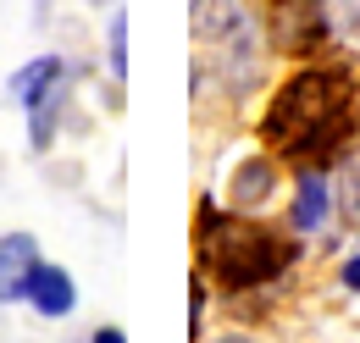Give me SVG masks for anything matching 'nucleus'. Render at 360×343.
Returning a JSON list of instances; mask_svg holds the SVG:
<instances>
[{"mask_svg": "<svg viewBox=\"0 0 360 343\" xmlns=\"http://www.w3.org/2000/svg\"><path fill=\"white\" fill-rule=\"evenodd\" d=\"M266 144L300 161H327L360 133V84L344 67H311L277 89L266 122Z\"/></svg>", "mask_w": 360, "mask_h": 343, "instance_id": "f257e3e1", "label": "nucleus"}, {"mask_svg": "<svg viewBox=\"0 0 360 343\" xmlns=\"http://www.w3.org/2000/svg\"><path fill=\"white\" fill-rule=\"evenodd\" d=\"M200 266L222 288H255V283H271L294 266V238L271 233L261 221L217 216L205 205L200 211Z\"/></svg>", "mask_w": 360, "mask_h": 343, "instance_id": "f03ea898", "label": "nucleus"}, {"mask_svg": "<svg viewBox=\"0 0 360 343\" xmlns=\"http://www.w3.org/2000/svg\"><path fill=\"white\" fill-rule=\"evenodd\" d=\"M271 44L288 56H311L321 44V0H266Z\"/></svg>", "mask_w": 360, "mask_h": 343, "instance_id": "7ed1b4c3", "label": "nucleus"}, {"mask_svg": "<svg viewBox=\"0 0 360 343\" xmlns=\"http://www.w3.org/2000/svg\"><path fill=\"white\" fill-rule=\"evenodd\" d=\"M39 271V250L28 233H6L0 238V304L11 299H28V283Z\"/></svg>", "mask_w": 360, "mask_h": 343, "instance_id": "20e7f679", "label": "nucleus"}, {"mask_svg": "<svg viewBox=\"0 0 360 343\" xmlns=\"http://www.w3.org/2000/svg\"><path fill=\"white\" fill-rule=\"evenodd\" d=\"M28 299H34L39 316H67V310L78 304V288H72V277H67L61 266H39L34 283H28Z\"/></svg>", "mask_w": 360, "mask_h": 343, "instance_id": "39448f33", "label": "nucleus"}, {"mask_svg": "<svg viewBox=\"0 0 360 343\" xmlns=\"http://www.w3.org/2000/svg\"><path fill=\"white\" fill-rule=\"evenodd\" d=\"M56 89H61V61H56V56H39V61H28V67L11 78V100H17V105H39Z\"/></svg>", "mask_w": 360, "mask_h": 343, "instance_id": "423d86ee", "label": "nucleus"}, {"mask_svg": "<svg viewBox=\"0 0 360 343\" xmlns=\"http://www.w3.org/2000/svg\"><path fill=\"white\" fill-rule=\"evenodd\" d=\"M327 211H333V188L321 183V172H305V177H300V194H294V227H300V233H316V227L327 221Z\"/></svg>", "mask_w": 360, "mask_h": 343, "instance_id": "0eeeda50", "label": "nucleus"}, {"mask_svg": "<svg viewBox=\"0 0 360 343\" xmlns=\"http://www.w3.org/2000/svg\"><path fill=\"white\" fill-rule=\"evenodd\" d=\"M233 200L238 205H266L271 200V161H244L233 177Z\"/></svg>", "mask_w": 360, "mask_h": 343, "instance_id": "6e6552de", "label": "nucleus"}, {"mask_svg": "<svg viewBox=\"0 0 360 343\" xmlns=\"http://www.w3.org/2000/svg\"><path fill=\"white\" fill-rule=\"evenodd\" d=\"M111 72H117V78L128 72V17L111 22Z\"/></svg>", "mask_w": 360, "mask_h": 343, "instance_id": "1a4fd4ad", "label": "nucleus"}, {"mask_svg": "<svg viewBox=\"0 0 360 343\" xmlns=\"http://www.w3.org/2000/svg\"><path fill=\"white\" fill-rule=\"evenodd\" d=\"M344 216L360 221V167H344Z\"/></svg>", "mask_w": 360, "mask_h": 343, "instance_id": "9d476101", "label": "nucleus"}, {"mask_svg": "<svg viewBox=\"0 0 360 343\" xmlns=\"http://www.w3.org/2000/svg\"><path fill=\"white\" fill-rule=\"evenodd\" d=\"M344 283H349V288H355V294H360V255L349 260V266H344Z\"/></svg>", "mask_w": 360, "mask_h": 343, "instance_id": "9b49d317", "label": "nucleus"}, {"mask_svg": "<svg viewBox=\"0 0 360 343\" xmlns=\"http://www.w3.org/2000/svg\"><path fill=\"white\" fill-rule=\"evenodd\" d=\"M94 343H128V338H122L117 327H100V332H94Z\"/></svg>", "mask_w": 360, "mask_h": 343, "instance_id": "f8f14e48", "label": "nucleus"}, {"mask_svg": "<svg viewBox=\"0 0 360 343\" xmlns=\"http://www.w3.org/2000/svg\"><path fill=\"white\" fill-rule=\"evenodd\" d=\"M194 11H205V0H194Z\"/></svg>", "mask_w": 360, "mask_h": 343, "instance_id": "ddd939ff", "label": "nucleus"}, {"mask_svg": "<svg viewBox=\"0 0 360 343\" xmlns=\"http://www.w3.org/2000/svg\"><path fill=\"white\" fill-rule=\"evenodd\" d=\"M222 343H244V338H222Z\"/></svg>", "mask_w": 360, "mask_h": 343, "instance_id": "4468645a", "label": "nucleus"}, {"mask_svg": "<svg viewBox=\"0 0 360 343\" xmlns=\"http://www.w3.org/2000/svg\"><path fill=\"white\" fill-rule=\"evenodd\" d=\"M89 6H105V0H89Z\"/></svg>", "mask_w": 360, "mask_h": 343, "instance_id": "2eb2a0df", "label": "nucleus"}]
</instances>
